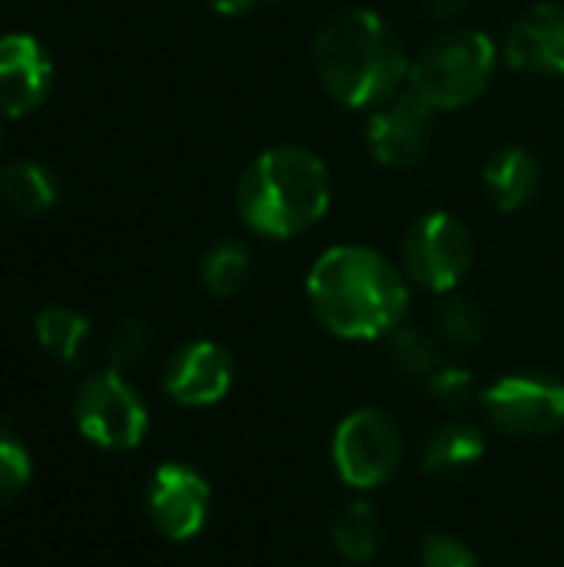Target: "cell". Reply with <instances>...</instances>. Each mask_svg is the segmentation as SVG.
<instances>
[{"label":"cell","mask_w":564,"mask_h":567,"mask_svg":"<svg viewBox=\"0 0 564 567\" xmlns=\"http://www.w3.org/2000/svg\"><path fill=\"white\" fill-rule=\"evenodd\" d=\"M73 419L83 439L106 452L136 449L150 429V412L143 399L116 369L96 372L80 385L73 402Z\"/></svg>","instance_id":"7"},{"label":"cell","mask_w":564,"mask_h":567,"mask_svg":"<svg viewBox=\"0 0 564 567\" xmlns=\"http://www.w3.org/2000/svg\"><path fill=\"white\" fill-rule=\"evenodd\" d=\"M435 110L425 106L409 86L369 110L366 146L386 169H416L432 143Z\"/></svg>","instance_id":"9"},{"label":"cell","mask_w":564,"mask_h":567,"mask_svg":"<svg viewBox=\"0 0 564 567\" xmlns=\"http://www.w3.org/2000/svg\"><path fill=\"white\" fill-rule=\"evenodd\" d=\"M150 342H153V336L140 319H123L110 336V349H106L110 352V369L123 372V369L140 365L146 359V352H150Z\"/></svg>","instance_id":"24"},{"label":"cell","mask_w":564,"mask_h":567,"mask_svg":"<svg viewBox=\"0 0 564 567\" xmlns=\"http://www.w3.org/2000/svg\"><path fill=\"white\" fill-rule=\"evenodd\" d=\"M57 176L33 159H13L0 169V203L20 216H43L57 206Z\"/></svg>","instance_id":"16"},{"label":"cell","mask_w":564,"mask_h":567,"mask_svg":"<svg viewBox=\"0 0 564 567\" xmlns=\"http://www.w3.org/2000/svg\"><path fill=\"white\" fill-rule=\"evenodd\" d=\"M306 299L332 336L372 342L406 322L412 292L406 269L389 256L359 243H342L329 246L309 266Z\"/></svg>","instance_id":"1"},{"label":"cell","mask_w":564,"mask_h":567,"mask_svg":"<svg viewBox=\"0 0 564 567\" xmlns=\"http://www.w3.org/2000/svg\"><path fill=\"white\" fill-rule=\"evenodd\" d=\"M502 60L529 76H564V0L529 7L509 27Z\"/></svg>","instance_id":"12"},{"label":"cell","mask_w":564,"mask_h":567,"mask_svg":"<svg viewBox=\"0 0 564 567\" xmlns=\"http://www.w3.org/2000/svg\"><path fill=\"white\" fill-rule=\"evenodd\" d=\"M485 419L512 439H545L564 425V382L548 372H512L482 392Z\"/></svg>","instance_id":"8"},{"label":"cell","mask_w":564,"mask_h":567,"mask_svg":"<svg viewBox=\"0 0 564 567\" xmlns=\"http://www.w3.org/2000/svg\"><path fill=\"white\" fill-rule=\"evenodd\" d=\"M435 326H439V336L459 349H472L485 339L489 332V319L482 312V306L462 292H449L435 312Z\"/></svg>","instance_id":"21"},{"label":"cell","mask_w":564,"mask_h":567,"mask_svg":"<svg viewBox=\"0 0 564 567\" xmlns=\"http://www.w3.org/2000/svg\"><path fill=\"white\" fill-rule=\"evenodd\" d=\"M30 485V455L17 442V435L0 432V508H7L13 498L23 495Z\"/></svg>","instance_id":"23"},{"label":"cell","mask_w":564,"mask_h":567,"mask_svg":"<svg viewBox=\"0 0 564 567\" xmlns=\"http://www.w3.org/2000/svg\"><path fill=\"white\" fill-rule=\"evenodd\" d=\"M253 276V252L243 239H216L199 259V282L216 299H233Z\"/></svg>","instance_id":"17"},{"label":"cell","mask_w":564,"mask_h":567,"mask_svg":"<svg viewBox=\"0 0 564 567\" xmlns=\"http://www.w3.org/2000/svg\"><path fill=\"white\" fill-rule=\"evenodd\" d=\"M482 186L502 213L525 209L542 189V163L525 146H502L482 166Z\"/></svg>","instance_id":"14"},{"label":"cell","mask_w":564,"mask_h":567,"mask_svg":"<svg viewBox=\"0 0 564 567\" xmlns=\"http://www.w3.org/2000/svg\"><path fill=\"white\" fill-rule=\"evenodd\" d=\"M419 565L422 567H482L479 555L449 532H429L419 542Z\"/></svg>","instance_id":"25"},{"label":"cell","mask_w":564,"mask_h":567,"mask_svg":"<svg viewBox=\"0 0 564 567\" xmlns=\"http://www.w3.org/2000/svg\"><path fill=\"white\" fill-rule=\"evenodd\" d=\"M236 365L226 346L213 339H196L176 349L163 369V389L173 402L186 409H206L229 395Z\"/></svg>","instance_id":"11"},{"label":"cell","mask_w":564,"mask_h":567,"mask_svg":"<svg viewBox=\"0 0 564 567\" xmlns=\"http://www.w3.org/2000/svg\"><path fill=\"white\" fill-rule=\"evenodd\" d=\"M146 515L170 542L196 538L209 518V482L183 462L160 465L146 488Z\"/></svg>","instance_id":"10"},{"label":"cell","mask_w":564,"mask_h":567,"mask_svg":"<svg viewBox=\"0 0 564 567\" xmlns=\"http://www.w3.org/2000/svg\"><path fill=\"white\" fill-rule=\"evenodd\" d=\"M389 342V362L399 375L412 379V382H429L442 365H445V352L439 346L435 336H429L419 326L402 322L399 329H392L386 336Z\"/></svg>","instance_id":"19"},{"label":"cell","mask_w":564,"mask_h":567,"mask_svg":"<svg viewBox=\"0 0 564 567\" xmlns=\"http://www.w3.org/2000/svg\"><path fill=\"white\" fill-rule=\"evenodd\" d=\"M329 542L339 558H346L352 565L369 561L382 545V522H379L376 508L369 502H349L346 508H339V515L332 518V528H329Z\"/></svg>","instance_id":"18"},{"label":"cell","mask_w":564,"mask_h":567,"mask_svg":"<svg viewBox=\"0 0 564 567\" xmlns=\"http://www.w3.org/2000/svg\"><path fill=\"white\" fill-rule=\"evenodd\" d=\"M422 7L435 23H459L469 13L472 0H422Z\"/></svg>","instance_id":"26"},{"label":"cell","mask_w":564,"mask_h":567,"mask_svg":"<svg viewBox=\"0 0 564 567\" xmlns=\"http://www.w3.org/2000/svg\"><path fill=\"white\" fill-rule=\"evenodd\" d=\"M472 262H475L472 229L445 209L419 216L402 239V269L409 282H416L419 289L449 296L462 286Z\"/></svg>","instance_id":"5"},{"label":"cell","mask_w":564,"mask_h":567,"mask_svg":"<svg viewBox=\"0 0 564 567\" xmlns=\"http://www.w3.org/2000/svg\"><path fill=\"white\" fill-rule=\"evenodd\" d=\"M429 395L435 399V405L449 409V412H462L479 399L475 389V375L462 365H442L429 382H425Z\"/></svg>","instance_id":"22"},{"label":"cell","mask_w":564,"mask_h":567,"mask_svg":"<svg viewBox=\"0 0 564 567\" xmlns=\"http://www.w3.org/2000/svg\"><path fill=\"white\" fill-rule=\"evenodd\" d=\"M216 13H223V17H243V13H249L259 0H206Z\"/></svg>","instance_id":"27"},{"label":"cell","mask_w":564,"mask_h":567,"mask_svg":"<svg viewBox=\"0 0 564 567\" xmlns=\"http://www.w3.org/2000/svg\"><path fill=\"white\" fill-rule=\"evenodd\" d=\"M53 86V63L47 47L30 33L0 37V113L27 116L40 110Z\"/></svg>","instance_id":"13"},{"label":"cell","mask_w":564,"mask_h":567,"mask_svg":"<svg viewBox=\"0 0 564 567\" xmlns=\"http://www.w3.org/2000/svg\"><path fill=\"white\" fill-rule=\"evenodd\" d=\"M269 3H276V0H269Z\"/></svg>","instance_id":"28"},{"label":"cell","mask_w":564,"mask_h":567,"mask_svg":"<svg viewBox=\"0 0 564 567\" xmlns=\"http://www.w3.org/2000/svg\"><path fill=\"white\" fill-rule=\"evenodd\" d=\"M402 429L392 415L379 409H356L339 422L332 439V465L339 478L356 492H369L392 482L402 465Z\"/></svg>","instance_id":"6"},{"label":"cell","mask_w":564,"mask_h":567,"mask_svg":"<svg viewBox=\"0 0 564 567\" xmlns=\"http://www.w3.org/2000/svg\"><path fill=\"white\" fill-rule=\"evenodd\" d=\"M485 455V435L465 419H449L422 439V468L435 478H452L469 472Z\"/></svg>","instance_id":"15"},{"label":"cell","mask_w":564,"mask_h":567,"mask_svg":"<svg viewBox=\"0 0 564 567\" xmlns=\"http://www.w3.org/2000/svg\"><path fill=\"white\" fill-rule=\"evenodd\" d=\"M502 47L482 30L452 27L435 33L409 66V90L435 113L475 103L495 80Z\"/></svg>","instance_id":"4"},{"label":"cell","mask_w":564,"mask_h":567,"mask_svg":"<svg viewBox=\"0 0 564 567\" xmlns=\"http://www.w3.org/2000/svg\"><path fill=\"white\" fill-rule=\"evenodd\" d=\"M37 342L60 362H76L86 339H90V319L70 306H50L33 322Z\"/></svg>","instance_id":"20"},{"label":"cell","mask_w":564,"mask_h":567,"mask_svg":"<svg viewBox=\"0 0 564 567\" xmlns=\"http://www.w3.org/2000/svg\"><path fill=\"white\" fill-rule=\"evenodd\" d=\"M322 90L346 110H376L409 83V53L386 17L366 7L329 13L312 37Z\"/></svg>","instance_id":"2"},{"label":"cell","mask_w":564,"mask_h":567,"mask_svg":"<svg viewBox=\"0 0 564 567\" xmlns=\"http://www.w3.org/2000/svg\"><path fill=\"white\" fill-rule=\"evenodd\" d=\"M332 173L306 146H269L236 183V213L253 236L293 239L329 216Z\"/></svg>","instance_id":"3"}]
</instances>
